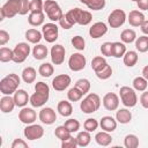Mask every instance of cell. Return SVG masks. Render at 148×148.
Returning a JSON list of instances; mask_svg holds the SVG:
<instances>
[{
  "label": "cell",
  "instance_id": "obj_59",
  "mask_svg": "<svg viewBox=\"0 0 148 148\" xmlns=\"http://www.w3.org/2000/svg\"><path fill=\"white\" fill-rule=\"evenodd\" d=\"M142 76L148 81V65L142 68Z\"/></svg>",
  "mask_w": 148,
  "mask_h": 148
},
{
  "label": "cell",
  "instance_id": "obj_27",
  "mask_svg": "<svg viewBox=\"0 0 148 148\" xmlns=\"http://www.w3.org/2000/svg\"><path fill=\"white\" fill-rule=\"evenodd\" d=\"M47 47L43 44H36V46H34L32 49V56L35 59L37 60H43L46 58L47 56Z\"/></svg>",
  "mask_w": 148,
  "mask_h": 148
},
{
  "label": "cell",
  "instance_id": "obj_61",
  "mask_svg": "<svg viewBox=\"0 0 148 148\" xmlns=\"http://www.w3.org/2000/svg\"><path fill=\"white\" fill-rule=\"evenodd\" d=\"M131 1H135V2H136V0H131Z\"/></svg>",
  "mask_w": 148,
  "mask_h": 148
},
{
  "label": "cell",
  "instance_id": "obj_26",
  "mask_svg": "<svg viewBox=\"0 0 148 148\" xmlns=\"http://www.w3.org/2000/svg\"><path fill=\"white\" fill-rule=\"evenodd\" d=\"M42 37H43V34L40 31H38L37 29H29L25 32V38L31 44H38L40 42Z\"/></svg>",
  "mask_w": 148,
  "mask_h": 148
},
{
  "label": "cell",
  "instance_id": "obj_58",
  "mask_svg": "<svg viewBox=\"0 0 148 148\" xmlns=\"http://www.w3.org/2000/svg\"><path fill=\"white\" fill-rule=\"evenodd\" d=\"M141 31L148 36V20H145V22L141 24Z\"/></svg>",
  "mask_w": 148,
  "mask_h": 148
},
{
  "label": "cell",
  "instance_id": "obj_33",
  "mask_svg": "<svg viewBox=\"0 0 148 148\" xmlns=\"http://www.w3.org/2000/svg\"><path fill=\"white\" fill-rule=\"evenodd\" d=\"M125 53H126V46L124 43H120V42L112 43V57L120 58V57H124Z\"/></svg>",
  "mask_w": 148,
  "mask_h": 148
},
{
  "label": "cell",
  "instance_id": "obj_24",
  "mask_svg": "<svg viewBox=\"0 0 148 148\" xmlns=\"http://www.w3.org/2000/svg\"><path fill=\"white\" fill-rule=\"evenodd\" d=\"M57 110H58L59 114H61L62 117H69L72 114V112H73V106L67 101H60L58 103Z\"/></svg>",
  "mask_w": 148,
  "mask_h": 148
},
{
  "label": "cell",
  "instance_id": "obj_55",
  "mask_svg": "<svg viewBox=\"0 0 148 148\" xmlns=\"http://www.w3.org/2000/svg\"><path fill=\"white\" fill-rule=\"evenodd\" d=\"M9 40V34L6 30H0V45L3 46Z\"/></svg>",
  "mask_w": 148,
  "mask_h": 148
},
{
  "label": "cell",
  "instance_id": "obj_17",
  "mask_svg": "<svg viewBox=\"0 0 148 148\" xmlns=\"http://www.w3.org/2000/svg\"><path fill=\"white\" fill-rule=\"evenodd\" d=\"M106 31H108V27L104 22H96L90 27L89 35L91 38L97 39V38H101L102 36H104L106 34Z\"/></svg>",
  "mask_w": 148,
  "mask_h": 148
},
{
  "label": "cell",
  "instance_id": "obj_53",
  "mask_svg": "<svg viewBox=\"0 0 148 148\" xmlns=\"http://www.w3.org/2000/svg\"><path fill=\"white\" fill-rule=\"evenodd\" d=\"M59 24H60V27H61L62 29H71V28L74 25V24L66 17L65 14H64V15L61 16V18L59 20Z\"/></svg>",
  "mask_w": 148,
  "mask_h": 148
},
{
  "label": "cell",
  "instance_id": "obj_39",
  "mask_svg": "<svg viewBox=\"0 0 148 148\" xmlns=\"http://www.w3.org/2000/svg\"><path fill=\"white\" fill-rule=\"evenodd\" d=\"M13 57H14V51L8 49V47H5L2 46L0 49V61L1 62H8L10 60H13Z\"/></svg>",
  "mask_w": 148,
  "mask_h": 148
},
{
  "label": "cell",
  "instance_id": "obj_57",
  "mask_svg": "<svg viewBox=\"0 0 148 148\" xmlns=\"http://www.w3.org/2000/svg\"><path fill=\"white\" fill-rule=\"evenodd\" d=\"M136 5L141 10H148V0H136Z\"/></svg>",
  "mask_w": 148,
  "mask_h": 148
},
{
  "label": "cell",
  "instance_id": "obj_46",
  "mask_svg": "<svg viewBox=\"0 0 148 148\" xmlns=\"http://www.w3.org/2000/svg\"><path fill=\"white\" fill-rule=\"evenodd\" d=\"M98 126H99V123H98L95 118H88V119L84 121V124H83L84 130L88 131V132H94V131H96Z\"/></svg>",
  "mask_w": 148,
  "mask_h": 148
},
{
  "label": "cell",
  "instance_id": "obj_13",
  "mask_svg": "<svg viewBox=\"0 0 148 148\" xmlns=\"http://www.w3.org/2000/svg\"><path fill=\"white\" fill-rule=\"evenodd\" d=\"M71 84V76L67 74H60L57 75L53 80H52V87L54 90L57 91H64L65 89L68 88V86Z\"/></svg>",
  "mask_w": 148,
  "mask_h": 148
},
{
  "label": "cell",
  "instance_id": "obj_1",
  "mask_svg": "<svg viewBox=\"0 0 148 148\" xmlns=\"http://www.w3.org/2000/svg\"><path fill=\"white\" fill-rule=\"evenodd\" d=\"M65 15L73 24L77 23V24H81V25H87L92 20V15L90 14V12L83 10L81 8H73L71 10H68Z\"/></svg>",
  "mask_w": 148,
  "mask_h": 148
},
{
  "label": "cell",
  "instance_id": "obj_25",
  "mask_svg": "<svg viewBox=\"0 0 148 148\" xmlns=\"http://www.w3.org/2000/svg\"><path fill=\"white\" fill-rule=\"evenodd\" d=\"M95 141L99 145V146H109L111 142H112V136L109 134V132L106 131H102V132H98L96 135H95Z\"/></svg>",
  "mask_w": 148,
  "mask_h": 148
},
{
  "label": "cell",
  "instance_id": "obj_52",
  "mask_svg": "<svg viewBox=\"0 0 148 148\" xmlns=\"http://www.w3.org/2000/svg\"><path fill=\"white\" fill-rule=\"evenodd\" d=\"M21 5H20V15H25L28 14V12H30V2L28 0H20Z\"/></svg>",
  "mask_w": 148,
  "mask_h": 148
},
{
  "label": "cell",
  "instance_id": "obj_3",
  "mask_svg": "<svg viewBox=\"0 0 148 148\" xmlns=\"http://www.w3.org/2000/svg\"><path fill=\"white\" fill-rule=\"evenodd\" d=\"M101 106V98L97 94H89L87 95L80 104V109L83 113H94Z\"/></svg>",
  "mask_w": 148,
  "mask_h": 148
},
{
  "label": "cell",
  "instance_id": "obj_56",
  "mask_svg": "<svg viewBox=\"0 0 148 148\" xmlns=\"http://www.w3.org/2000/svg\"><path fill=\"white\" fill-rule=\"evenodd\" d=\"M140 104L145 108V109H148V91H143L140 96Z\"/></svg>",
  "mask_w": 148,
  "mask_h": 148
},
{
  "label": "cell",
  "instance_id": "obj_44",
  "mask_svg": "<svg viewBox=\"0 0 148 148\" xmlns=\"http://www.w3.org/2000/svg\"><path fill=\"white\" fill-rule=\"evenodd\" d=\"M87 7L92 10H101L105 7V0H88Z\"/></svg>",
  "mask_w": 148,
  "mask_h": 148
},
{
  "label": "cell",
  "instance_id": "obj_60",
  "mask_svg": "<svg viewBox=\"0 0 148 148\" xmlns=\"http://www.w3.org/2000/svg\"><path fill=\"white\" fill-rule=\"evenodd\" d=\"M80 2H81V3H84V5H87L88 0H80Z\"/></svg>",
  "mask_w": 148,
  "mask_h": 148
},
{
  "label": "cell",
  "instance_id": "obj_32",
  "mask_svg": "<svg viewBox=\"0 0 148 148\" xmlns=\"http://www.w3.org/2000/svg\"><path fill=\"white\" fill-rule=\"evenodd\" d=\"M120 39L123 43H126V44L133 43L136 39V34L133 29H125L120 34Z\"/></svg>",
  "mask_w": 148,
  "mask_h": 148
},
{
  "label": "cell",
  "instance_id": "obj_31",
  "mask_svg": "<svg viewBox=\"0 0 148 148\" xmlns=\"http://www.w3.org/2000/svg\"><path fill=\"white\" fill-rule=\"evenodd\" d=\"M139 56L135 51H126V53L124 54V64L127 67H133L136 62H138Z\"/></svg>",
  "mask_w": 148,
  "mask_h": 148
},
{
  "label": "cell",
  "instance_id": "obj_42",
  "mask_svg": "<svg viewBox=\"0 0 148 148\" xmlns=\"http://www.w3.org/2000/svg\"><path fill=\"white\" fill-rule=\"evenodd\" d=\"M96 73V76L98 77V79H101V80H106V79H109L111 75H112V68H111V66L109 65V64H106L102 69H99V71H97V72H95Z\"/></svg>",
  "mask_w": 148,
  "mask_h": 148
},
{
  "label": "cell",
  "instance_id": "obj_2",
  "mask_svg": "<svg viewBox=\"0 0 148 148\" xmlns=\"http://www.w3.org/2000/svg\"><path fill=\"white\" fill-rule=\"evenodd\" d=\"M20 77L17 74L15 73H10L8 75H6L1 81H0V91L3 95H12L14 94L18 86H20Z\"/></svg>",
  "mask_w": 148,
  "mask_h": 148
},
{
  "label": "cell",
  "instance_id": "obj_47",
  "mask_svg": "<svg viewBox=\"0 0 148 148\" xmlns=\"http://www.w3.org/2000/svg\"><path fill=\"white\" fill-rule=\"evenodd\" d=\"M72 45H73L76 50L83 51L84 47H86V42H84L83 37H81V36H74V37L72 38Z\"/></svg>",
  "mask_w": 148,
  "mask_h": 148
},
{
  "label": "cell",
  "instance_id": "obj_7",
  "mask_svg": "<svg viewBox=\"0 0 148 148\" xmlns=\"http://www.w3.org/2000/svg\"><path fill=\"white\" fill-rule=\"evenodd\" d=\"M13 51H14L13 61L16 62V64H21L29 56V53H30V45L28 43H18V44H16V46L14 47Z\"/></svg>",
  "mask_w": 148,
  "mask_h": 148
},
{
  "label": "cell",
  "instance_id": "obj_22",
  "mask_svg": "<svg viewBox=\"0 0 148 148\" xmlns=\"http://www.w3.org/2000/svg\"><path fill=\"white\" fill-rule=\"evenodd\" d=\"M99 126L103 131L106 132H113L117 128V119L110 117V116H105L101 119L99 121Z\"/></svg>",
  "mask_w": 148,
  "mask_h": 148
},
{
  "label": "cell",
  "instance_id": "obj_19",
  "mask_svg": "<svg viewBox=\"0 0 148 148\" xmlns=\"http://www.w3.org/2000/svg\"><path fill=\"white\" fill-rule=\"evenodd\" d=\"M15 101L14 97H10V95H5L0 99V110L3 113H9L14 110L15 108Z\"/></svg>",
  "mask_w": 148,
  "mask_h": 148
},
{
  "label": "cell",
  "instance_id": "obj_6",
  "mask_svg": "<svg viewBox=\"0 0 148 148\" xmlns=\"http://www.w3.org/2000/svg\"><path fill=\"white\" fill-rule=\"evenodd\" d=\"M20 5H21L20 0H8L0 9V12H1V18L0 20L12 18L16 14H20Z\"/></svg>",
  "mask_w": 148,
  "mask_h": 148
},
{
  "label": "cell",
  "instance_id": "obj_36",
  "mask_svg": "<svg viewBox=\"0 0 148 148\" xmlns=\"http://www.w3.org/2000/svg\"><path fill=\"white\" fill-rule=\"evenodd\" d=\"M135 47L139 52H147L148 51V36H141L135 39Z\"/></svg>",
  "mask_w": 148,
  "mask_h": 148
},
{
  "label": "cell",
  "instance_id": "obj_34",
  "mask_svg": "<svg viewBox=\"0 0 148 148\" xmlns=\"http://www.w3.org/2000/svg\"><path fill=\"white\" fill-rule=\"evenodd\" d=\"M147 86H148V81L143 76H136L133 80V88L138 91H145L147 89Z\"/></svg>",
  "mask_w": 148,
  "mask_h": 148
},
{
  "label": "cell",
  "instance_id": "obj_14",
  "mask_svg": "<svg viewBox=\"0 0 148 148\" xmlns=\"http://www.w3.org/2000/svg\"><path fill=\"white\" fill-rule=\"evenodd\" d=\"M103 105L109 111H114L119 106V97L114 92H108L103 97Z\"/></svg>",
  "mask_w": 148,
  "mask_h": 148
},
{
  "label": "cell",
  "instance_id": "obj_38",
  "mask_svg": "<svg viewBox=\"0 0 148 148\" xmlns=\"http://www.w3.org/2000/svg\"><path fill=\"white\" fill-rule=\"evenodd\" d=\"M124 146L126 148H136L139 146V138L135 134H127L124 139Z\"/></svg>",
  "mask_w": 148,
  "mask_h": 148
},
{
  "label": "cell",
  "instance_id": "obj_49",
  "mask_svg": "<svg viewBox=\"0 0 148 148\" xmlns=\"http://www.w3.org/2000/svg\"><path fill=\"white\" fill-rule=\"evenodd\" d=\"M75 147H77L76 138H73L72 135L67 138L66 140L61 141V148H75Z\"/></svg>",
  "mask_w": 148,
  "mask_h": 148
},
{
  "label": "cell",
  "instance_id": "obj_48",
  "mask_svg": "<svg viewBox=\"0 0 148 148\" xmlns=\"http://www.w3.org/2000/svg\"><path fill=\"white\" fill-rule=\"evenodd\" d=\"M44 2L42 0H31L30 1V12H43Z\"/></svg>",
  "mask_w": 148,
  "mask_h": 148
},
{
  "label": "cell",
  "instance_id": "obj_10",
  "mask_svg": "<svg viewBox=\"0 0 148 148\" xmlns=\"http://www.w3.org/2000/svg\"><path fill=\"white\" fill-rule=\"evenodd\" d=\"M23 134H24L25 139H28V140H31V141L38 140L44 135V128L40 125L30 124L24 128Z\"/></svg>",
  "mask_w": 148,
  "mask_h": 148
},
{
  "label": "cell",
  "instance_id": "obj_20",
  "mask_svg": "<svg viewBox=\"0 0 148 148\" xmlns=\"http://www.w3.org/2000/svg\"><path fill=\"white\" fill-rule=\"evenodd\" d=\"M130 24L132 27H141V24L145 22V15L140 10H132L128 14V17H127Z\"/></svg>",
  "mask_w": 148,
  "mask_h": 148
},
{
  "label": "cell",
  "instance_id": "obj_21",
  "mask_svg": "<svg viewBox=\"0 0 148 148\" xmlns=\"http://www.w3.org/2000/svg\"><path fill=\"white\" fill-rule=\"evenodd\" d=\"M49 99V94H42V92H34L31 96H30V104L34 106V108H39V106H43Z\"/></svg>",
  "mask_w": 148,
  "mask_h": 148
},
{
  "label": "cell",
  "instance_id": "obj_11",
  "mask_svg": "<svg viewBox=\"0 0 148 148\" xmlns=\"http://www.w3.org/2000/svg\"><path fill=\"white\" fill-rule=\"evenodd\" d=\"M42 34H43V38L47 42V43H54L58 39V27L54 23H46L43 25L42 28Z\"/></svg>",
  "mask_w": 148,
  "mask_h": 148
},
{
  "label": "cell",
  "instance_id": "obj_43",
  "mask_svg": "<svg viewBox=\"0 0 148 148\" xmlns=\"http://www.w3.org/2000/svg\"><path fill=\"white\" fill-rule=\"evenodd\" d=\"M64 125L67 127V130H68L71 133L77 132L79 128H80V123H79V120H77V119H74V118H69V119H67V120L65 121Z\"/></svg>",
  "mask_w": 148,
  "mask_h": 148
},
{
  "label": "cell",
  "instance_id": "obj_12",
  "mask_svg": "<svg viewBox=\"0 0 148 148\" xmlns=\"http://www.w3.org/2000/svg\"><path fill=\"white\" fill-rule=\"evenodd\" d=\"M66 50L61 44H56L51 49V60L53 65H61L65 60Z\"/></svg>",
  "mask_w": 148,
  "mask_h": 148
},
{
  "label": "cell",
  "instance_id": "obj_54",
  "mask_svg": "<svg viewBox=\"0 0 148 148\" xmlns=\"http://www.w3.org/2000/svg\"><path fill=\"white\" fill-rule=\"evenodd\" d=\"M12 148H28V143L22 139H15L12 143Z\"/></svg>",
  "mask_w": 148,
  "mask_h": 148
},
{
  "label": "cell",
  "instance_id": "obj_8",
  "mask_svg": "<svg viewBox=\"0 0 148 148\" xmlns=\"http://www.w3.org/2000/svg\"><path fill=\"white\" fill-rule=\"evenodd\" d=\"M126 21V13L123 9H114L111 12V14L108 17V23L111 28H119L121 27Z\"/></svg>",
  "mask_w": 148,
  "mask_h": 148
},
{
  "label": "cell",
  "instance_id": "obj_30",
  "mask_svg": "<svg viewBox=\"0 0 148 148\" xmlns=\"http://www.w3.org/2000/svg\"><path fill=\"white\" fill-rule=\"evenodd\" d=\"M36 69L34 67H25L22 71V79L25 83H32L36 80Z\"/></svg>",
  "mask_w": 148,
  "mask_h": 148
},
{
  "label": "cell",
  "instance_id": "obj_29",
  "mask_svg": "<svg viewBox=\"0 0 148 148\" xmlns=\"http://www.w3.org/2000/svg\"><path fill=\"white\" fill-rule=\"evenodd\" d=\"M91 141V135L90 132L88 131H82L79 132V134L76 135V142L79 147H87Z\"/></svg>",
  "mask_w": 148,
  "mask_h": 148
},
{
  "label": "cell",
  "instance_id": "obj_4",
  "mask_svg": "<svg viewBox=\"0 0 148 148\" xmlns=\"http://www.w3.org/2000/svg\"><path fill=\"white\" fill-rule=\"evenodd\" d=\"M119 96H120L121 103L127 108H133L138 103V96H136L134 89H132L127 86H124L120 88Z\"/></svg>",
  "mask_w": 148,
  "mask_h": 148
},
{
  "label": "cell",
  "instance_id": "obj_23",
  "mask_svg": "<svg viewBox=\"0 0 148 148\" xmlns=\"http://www.w3.org/2000/svg\"><path fill=\"white\" fill-rule=\"evenodd\" d=\"M44 13L43 12H30L29 17H28V22L30 25L32 27H38L42 25L44 23Z\"/></svg>",
  "mask_w": 148,
  "mask_h": 148
},
{
  "label": "cell",
  "instance_id": "obj_45",
  "mask_svg": "<svg viewBox=\"0 0 148 148\" xmlns=\"http://www.w3.org/2000/svg\"><path fill=\"white\" fill-rule=\"evenodd\" d=\"M75 87H76L77 89H80V90L86 95V94L90 90V82H89V80H87V79H80V80L76 81Z\"/></svg>",
  "mask_w": 148,
  "mask_h": 148
},
{
  "label": "cell",
  "instance_id": "obj_51",
  "mask_svg": "<svg viewBox=\"0 0 148 148\" xmlns=\"http://www.w3.org/2000/svg\"><path fill=\"white\" fill-rule=\"evenodd\" d=\"M35 91H38V92H42V94H50V88L45 82L39 81L35 84Z\"/></svg>",
  "mask_w": 148,
  "mask_h": 148
},
{
  "label": "cell",
  "instance_id": "obj_50",
  "mask_svg": "<svg viewBox=\"0 0 148 148\" xmlns=\"http://www.w3.org/2000/svg\"><path fill=\"white\" fill-rule=\"evenodd\" d=\"M101 52L105 57H112V43L105 42L101 46Z\"/></svg>",
  "mask_w": 148,
  "mask_h": 148
},
{
  "label": "cell",
  "instance_id": "obj_28",
  "mask_svg": "<svg viewBox=\"0 0 148 148\" xmlns=\"http://www.w3.org/2000/svg\"><path fill=\"white\" fill-rule=\"evenodd\" d=\"M116 119L120 124H128L132 119V113L127 109H120L116 113Z\"/></svg>",
  "mask_w": 148,
  "mask_h": 148
},
{
  "label": "cell",
  "instance_id": "obj_15",
  "mask_svg": "<svg viewBox=\"0 0 148 148\" xmlns=\"http://www.w3.org/2000/svg\"><path fill=\"white\" fill-rule=\"evenodd\" d=\"M36 118H37V113L31 108H22V110L18 112V119L23 124H27V125L34 124Z\"/></svg>",
  "mask_w": 148,
  "mask_h": 148
},
{
  "label": "cell",
  "instance_id": "obj_40",
  "mask_svg": "<svg viewBox=\"0 0 148 148\" xmlns=\"http://www.w3.org/2000/svg\"><path fill=\"white\" fill-rule=\"evenodd\" d=\"M54 134L59 139V140H66L67 138H69L72 135V133L67 130V127L65 125H61V126H58L56 130H54Z\"/></svg>",
  "mask_w": 148,
  "mask_h": 148
},
{
  "label": "cell",
  "instance_id": "obj_18",
  "mask_svg": "<svg viewBox=\"0 0 148 148\" xmlns=\"http://www.w3.org/2000/svg\"><path fill=\"white\" fill-rule=\"evenodd\" d=\"M14 101H15V104L16 106H20V108H24L28 102H30V97L28 95V92L23 89H17L15 92H14Z\"/></svg>",
  "mask_w": 148,
  "mask_h": 148
},
{
  "label": "cell",
  "instance_id": "obj_5",
  "mask_svg": "<svg viewBox=\"0 0 148 148\" xmlns=\"http://www.w3.org/2000/svg\"><path fill=\"white\" fill-rule=\"evenodd\" d=\"M44 12L51 21H59L64 15L60 6L54 0H46L44 2Z\"/></svg>",
  "mask_w": 148,
  "mask_h": 148
},
{
  "label": "cell",
  "instance_id": "obj_35",
  "mask_svg": "<svg viewBox=\"0 0 148 148\" xmlns=\"http://www.w3.org/2000/svg\"><path fill=\"white\" fill-rule=\"evenodd\" d=\"M83 92L80 90V89H77L75 86L73 87V88H71L69 90H68V92H67V98L71 101V102H77V101H80L82 97H83Z\"/></svg>",
  "mask_w": 148,
  "mask_h": 148
},
{
  "label": "cell",
  "instance_id": "obj_9",
  "mask_svg": "<svg viewBox=\"0 0 148 148\" xmlns=\"http://www.w3.org/2000/svg\"><path fill=\"white\" fill-rule=\"evenodd\" d=\"M86 64H87L86 57L81 53H73L68 59V67L73 72L82 71L86 67Z\"/></svg>",
  "mask_w": 148,
  "mask_h": 148
},
{
  "label": "cell",
  "instance_id": "obj_16",
  "mask_svg": "<svg viewBox=\"0 0 148 148\" xmlns=\"http://www.w3.org/2000/svg\"><path fill=\"white\" fill-rule=\"evenodd\" d=\"M38 117H39V120L43 124H46V125H52L57 120L56 111L52 108H43L39 111V116Z\"/></svg>",
  "mask_w": 148,
  "mask_h": 148
},
{
  "label": "cell",
  "instance_id": "obj_37",
  "mask_svg": "<svg viewBox=\"0 0 148 148\" xmlns=\"http://www.w3.org/2000/svg\"><path fill=\"white\" fill-rule=\"evenodd\" d=\"M53 72H54V68H53V66H52L51 64H49V62L42 64V65L39 66V68H38V73H39L43 77H50V76L53 74Z\"/></svg>",
  "mask_w": 148,
  "mask_h": 148
},
{
  "label": "cell",
  "instance_id": "obj_41",
  "mask_svg": "<svg viewBox=\"0 0 148 148\" xmlns=\"http://www.w3.org/2000/svg\"><path fill=\"white\" fill-rule=\"evenodd\" d=\"M106 64H108V62H106V60H105L104 57L97 56V57H95V58L91 60V68H92L95 72H97V71L102 69Z\"/></svg>",
  "mask_w": 148,
  "mask_h": 148
}]
</instances>
